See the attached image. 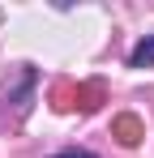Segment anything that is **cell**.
I'll return each instance as SVG.
<instances>
[{
	"label": "cell",
	"mask_w": 154,
	"mask_h": 158,
	"mask_svg": "<svg viewBox=\"0 0 154 158\" xmlns=\"http://www.w3.org/2000/svg\"><path fill=\"white\" fill-rule=\"evenodd\" d=\"M111 132H116V141H120V145H137V141L146 137V128H141V120H137V115H116Z\"/></svg>",
	"instance_id": "obj_1"
},
{
	"label": "cell",
	"mask_w": 154,
	"mask_h": 158,
	"mask_svg": "<svg viewBox=\"0 0 154 158\" xmlns=\"http://www.w3.org/2000/svg\"><path fill=\"white\" fill-rule=\"evenodd\" d=\"M128 64H133V69H150V64H154V34H146V39H141V43L133 47Z\"/></svg>",
	"instance_id": "obj_2"
},
{
	"label": "cell",
	"mask_w": 154,
	"mask_h": 158,
	"mask_svg": "<svg viewBox=\"0 0 154 158\" xmlns=\"http://www.w3.org/2000/svg\"><path fill=\"white\" fill-rule=\"evenodd\" d=\"M56 158H99V154H90V150H60Z\"/></svg>",
	"instance_id": "obj_3"
}]
</instances>
